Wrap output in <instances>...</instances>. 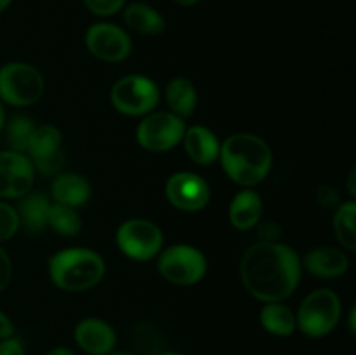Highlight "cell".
I'll return each instance as SVG.
<instances>
[{"label":"cell","mask_w":356,"mask_h":355,"mask_svg":"<svg viewBox=\"0 0 356 355\" xmlns=\"http://www.w3.org/2000/svg\"><path fill=\"white\" fill-rule=\"evenodd\" d=\"M13 2L14 0H0V14L6 13V10L13 6Z\"/></svg>","instance_id":"8d00e7d4"},{"label":"cell","mask_w":356,"mask_h":355,"mask_svg":"<svg viewBox=\"0 0 356 355\" xmlns=\"http://www.w3.org/2000/svg\"><path fill=\"white\" fill-rule=\"evenodd\" d=\"M0 355H26L19 340L16 338H6L0 340Z\"/></svg>","instance_id":"4dcf8cb0"},{"label":"cell","mask_w":356,"mask_h":355,"mask_svg":"<svg viewBox=\"0 0 356 355\" xmlns=\"http://www.w3.org/2000/svg\"><path fill=\"white\" fill-rule=\"evenodd\" d=\"M165 195L172 207L184 212H197L211 200V188L200 174L181 171L167 180Z\"/></svg>","instance_id":"7c38bea8"},{"label":"cell","mask_w":356,"mask_h":355,"mask_svg":"<svg viewBox=\"0 0 356 355\" xmlns=\"http://www.w3.org/2000/svg\"><path fill=\"white\" fill-rule=\"evenodd\" d=\"M341 310V299L332 289H316L302 299L296 326L306 336L322 338L339 324Z\"/></svg>","instance_id":"277c9868"},{"label":"cell","mask_w":356,"mask_h":355,"mask_svg":"<svg viewBox=\"0 0 356 355\" xmlns=\"http://www.w3.org/2000/svg\"><path fill=\"white\" fill-rule=\"evenodd\" d=\"M35 127H37V124L26 115H16L10 120H6L3 132H6V141L9 145V150L26 153L28 143H30Z\"/></svg>","instance_id":"d4e9b609"},{"label":"cell","mask_w":356,"mask_h":355,"mask_svg":"<svg viewBox=\"0 0 356 355\" xmlns=\"http://www.w3.org/2000/svg\"><path fill=\"white\" fill-rule=\"evenodd\" d=\"M261 326L275 336H291L298 326H296V315L287 305L282 301L264 303L259 313Z\"/></svg>","instance_id":"7402d4cb"},{"label":"cell","mask_w":356,"mask_h":355,"mask_svg":"<svg viewBox=\"0 0 356 355\" xmlns=\"http://www.w3.org/2000/svg\"><path fill=\"white\" fill-rule=\"evenodd\" d=\"M76 345L89 355H108L115 348L117 343V334L113 327L104 320L96 317H87L80 320L75 327Z\"/></svg>","instance_id":"5bb4252c"},{"label":"cell","mask_w":356,"mask_h":355,"mask_svg":"<svg viewBox=\"0 0 356 355\" xmlns=\"http://www.w3.org/2000/svg\"><path fill=\"white\" fill-rule=\"evenodd\" d=\"M181 143L184 145V152L198 166H212L219 159L221 141L218 136L204 125H191L184 131Z\"/></svg>","instance_id":"2e32d148"},{"label":"cell","mask_w":356,"mask_h":355,"mask_svg":"<svg viewBox=\"0 0 356 355\" xmlns=\"http://www.w3.org/2000/svg\"><path fill=\"white\" fill-rule=\"evenodd\" d=\"M355 176H356V171L351 169L350 176H348V190H350L351 198H355V195H356V187H355V180H356V178Z\"/></svg>","instance_id":"d6a6232c"},{"label":"cell","mask_w":356,"mask_h":355,"mask_svg":"<svg viewBox=\"0 0 356 355\" xmlns=\"http://www.w3.org/2000/svg\"><path fill=\"white\" fill-rule=\"evenodd\" d=\"M6 110H3V104L2 101H0V132L3 131V125H6Z\"/></svg>","instance_id":"d590c367"},{"label":"cell","mask_w":356,"mask_h":355,"mask_svg":"<svg viewBox=\"0 0 356 355\" xmlns=\"http://www.w3.org/2000/svg\"><path fill=\"white\" fill-rule=\"evenodd\" d=\"M254 230L257 232V237L261 242H278L282 237V226L275 219H259Z\"/></svg>","instance_id":"83f0119b"},{"label":"cell","mask_w":356,"mask_h":355,"mask_svg":"<svg viewBox=\"0 0 356 355\" xmlns=\"http://www.w3.org/2000/svg\"><path fill=\"white\" fill-rule=\"evenodd\" d=\"M160 355H179V354H174V352H167V354H160Z\"/></svg>","instance_id":"74e56055"},{"label":"cell","mask_w":356,"mask_h":355,"mask_svg":"<svg viewBox=\"0 0 356 355\" xmlns=\"http://www.w3.org/2000/svg\"><path fill=\"white\" fill-rule=\"evenodd\" d=\"M111 104L127 117H145L160 103L159 86L149 77L132 73L118 79L111 87Z\"/></svg>","instance_id":"5b68a950"},{"label":"cell","mask_w":356,"mask_h":355,"mask_svg":"<svg viewBox=\"0 0 356 355\" xmlns=\"http://www.w3.org/2000/svg\"><path fill=\"white\" fill-rule=\"evenodd\" d=\"M10 278H13V261L7 251L0 246V292L9 285Z\"/></svg>","instance_id":"f546056e"},{"label":"cell","mask_w":356,"mask_h":355,"mask_svg":"<svg viewBox=\"0 0 356 355\" xmlns=\"http://www.w3.org/2000/svg\"><path fill=\"white\" fill-rule=\"evenodd\" d=\"M45 355H75L73 354L70 348H65V347H58V348H52L51 352H47Z\"/></svg>","instance_id":"836d02e7"},{"label":"cell","mask_w":356,"mask_h":355,"mask_svg":"<svg viewBox=\"0 0 356 355\" xmlns=\"http://www.w3.org/2000/svg\"><path fill=\"white\" fill-rule=\"evenodd\" d=\"M82 2L89 9V13L96 14L99 17H110L120 13L125 3H127V0H82Z\"/></svg>","instance_id":"4316f807"},{"label":"cell","mask_w":356,"mask_h":355,"mask_svg":"<svg viewBox=\"0 0 356 355\" xmlns=\"http://www.w3.org/2000/svg\"><path fill=\"white\" fill-rule=\"evenodd\" d=\"M315 197L318 204L325 209H336L341 204V195L330 184H320L315 191Z\"/></svg>","instance_id":"f1b7e54d"},{"label":"cell","mask_w":356,"mask_h":355,"mask_svg":"<svg viewBox=\"0 0 356 355\" xmlns=\"http://www.w3.org/2000/svg\"><path fill=\"white\" fill-rule=\"evenodd\" d=\"M156 267L167 282L176 285H193L207 274V258L190 244H174L160 251Z\"/></svg>","instance_id":"8992f818"},{"label":"cell","mask_w":356,"mask_h":355,"mask_svg":"<svg viewBox=\"0 0 356 355\" xmlns=\"http://www.w3.org/2000/svg\"><path fill=\"white\" fill-rule=\"evenodd\" d=\"M47 226L61 237H75L82 230V218L75 207L52 202L49 209Z\"/></svg>","instance_id":"603a6c76"},{"label":"cell","mask_w":356,"mask_h":355,"mask_svg":"<svg viewBox=\"0 0 356 355\" xmlns=\"http://www.w3.org/2000/svg\"><path fill=\"white\" fill-rule=\"evenodd\" d=\"M51 195L58 204L79 209L89 202L92 188H90L89 181L80 174L61 173L56 174V178L52 180Z\"/></svg>","instance_id":"ac0fdd59"},{"label":"cell","mask_w":356,"mask_h":355,"mask_svg":"<svg viewBox=\"0 0 356 355\" xmlns=\"http://www.w3.org/2000/svg\"><path fill=\"white\" fill-rule=\"evenodd\" d=\"M301 268V260L291 246L259 240L243 253L240 278L247 292L259 301H284L298 289Z\"/></svg>","instance_id":"6da1fadb"},{"label":"cell","mask_w":356,"mask_h":355,"mask_svg":"<svg viewBox=\"0 0 356 355\" xmlns=\"http://www.w3.org/2000/svg\"><path fill=\"white\" fill-rule=\"evenodd\" d=\"M86 47L94 58L104 63H120L132 51L131 35L118 24L99 21L87 28Z\"/></svg>","instance_id":"30bf717a"},{"label":"cell","mask_w":356,"mask_h":355,"mask_svg":"<svg viewBox=\"0 0 356 355\" xmlns=\"http://www.w3.org/2000/svg\"><path fill=\"white\" fill-rule=\"evenodd\" d=\"M172 2H176L177 6L181 7H191V6H197L200 0H172Z\"/></svg>","instance_id":"e575fe53"},{"label":"cell","mask_w":356,"mask_h":355,"mask_svg":"<svg viewBox=\"0 0 356 355\" xmlns=\"http://www.w3.org/2000/svg\"><path fill=\"white\" fill-rule=\"evenodd\" d=\"M218 160L229 180L243 188H254L270 174L273 152L261 136L235 132L221 143Z\"/></svg>","instance_id":"7a4b0ae2"},{"label":"cell","mask_w":356,"mask_h":355,"mask_svg":"<svg viewBox=\"0 0 356 355\" xmlns=\"http://www.w3.org/2000/svg\"><path fill=\"white\" fill-rule=\"evenodd\" d=\"M49 278L58 289L66 292L89 291L101 282L106 265L99 253L87 247L58 251L49 258Z\"/></svg>","instance_id":"3957f363"},{"label":"cell","mask_w":356,"mask_h":355,"mask_svg":"<svg viewBox=\"0 0 356 355\" xmlns=\"http://www.w3.org/2000/svg\"><path fill=\"white\" fill-rule=\"evenodd\" d=\"M263 218V198L252 188H243L233 197L228 207V219L236 230H254Z\"/></svg>","instance_id":"e0dca14e"},{"label":"cell","mask_w":356,"mask_h":355,"mask_svg":"<svg viewBox=\"0 0 356 355\" xmlns=\"http://www.w3.org/2000/svg\"><path fill=\"white\" fill-rule=\"evenodd\" d=\"M45 89L42 73L30 63L14 61L0 68V101L13 106L37 103Z\"/></svg>","instance_id":"52a82bcc"},{"label":"cell","mask_w":356,"mask_h":355,"mask_svg":"<svg viewBox=\"0 0 356 355\" xmlns=\"http://www.w3.org/2000/svg\"><path fill=\"white\" fill-rule=\"evenodd\" d=\"M63 134L59 127L52 124L37 125L28 143L26 155L33 164L35 173L42 176L59 174L65 164V153L61 150Z\"/></svg>","instance_id":"8fae6325"},{"label":"cell","mask_w":356,"mask_h":355,"mask_svg":"<svg viewBox=\"0 0 356 355\" xmlns=\"http://www.w3.org/2000/svg\"><path fill=\"white\" fill-rule=\"evenodd\" d=\"M122 10H124V23L134 33L153 37V35H159L165 30V17L149 3H125Z\"/></svg>","instance_id":"ffe728a7"},{"label":"cell","mask_w":356,"mask_h":355,"mask_svg":"<svg viewBox=\"0 0 356 355\" xmlns=\"http://www.w3.org/2000/svg\"><path fill=\"white\" fill-rule=\"evenodd\" d=\"M301 267H305L306 271L318 278H337L343 277L348 271L350 258L339 247L320 246L306 253Z\"/></svg>","instance_id":"9a60e30c"},{"label":"cell","mask_w":356,"mask_h":355,"mask_svg":"<svg viewBox=\"0 0 356 355\" xmlns=\"http://www.w3.org/2000/svg\"><path fill=\"white\" fill-rule=\"evenodd\" d=\"M108 355H134V354H124V352H122V354H108Z\"/></svg>","instance_id":"f35d334b"},{"label":"cell","mask_w":356,"mask_h":355,"mask_svg":"<svg viewBox=\"0 0 356 355\" xmlns=\"http://www.w3.org/2000/svg\"><path fill=\"white\" fill-rule=\"evenodd\" d=\"M19 230V216L14 205L0 200V244L13 239Z\"/></svg>","instance_id":"484cf974"},{"label":"cell","mask_w":356,"mask_h":355,"mask_svg":"<svg viewBox=\"0 0 356 355\" xmlns=\"http://www.w3.org/2000/svg\"><path fill=\"white\" fill-rule=\"evenodd\" d=\"M186 131V122L172 111H152L145 115L136 129L139 146L153 153H163L179 145Z\"/></svg>","instance_id":"9c48e42d"},{"label":"cell","mask_w":356,"mask_h":355,"mask_svg":"<svg viewBox=\"0 0 356 355\" xmlns=\"http://www.w3.org/2000/svg\"><path fill=\"white\" fill-rule=\"evenodd\" d=\"M16 211L19 216V226H23L31 235H38L47 228V216L51 200L40 191H28L24 197L17 198Z\"/></svg>","instance_id":"d6986e66"},{"label":"cell","mask_w":356,"mask_h":355,"mask_svg":"<svg viewBox=\"0 0 356 355\" xmlns=\"http://www.w3.org/2000/svg\"><path fill=\"white\" fill-rule=\"evenodd\" d=\"M165 103L169 106V111H172L183 120L191 117L198 103L197 89H195L193 82L184 79V77L170 79L165 87Z\"/></svg>","instance_id":"44dd1931"},{"label":"cell","mask_w":356,"mask_h":355,"mask_svg":"<svg viewBox=\"0 0 356 355\" xmlns=\"http://www.w3.org/2000/svg\"><path fill=\"white\" fill-rule=\"evenodd\" d=\"M14 334V324L3 312H0V340H6Z\"/></svg>","instance_id":"1f68e13d"},{"label":"cell","mask_w":356,"mask_h":355,"mask_svg":"<svg viewBox=\"0 0 356 355\" xmlns=\"http://www.w3.org/2000/svg\"><path fill=\"white\" fill-rule=\"evenodd\" d=\"M356 202L351 200L341 202L336 207V214H334V232H336L337 240L341 246L348 251L356 249Z\"/></svg>","instance_id":"cb8c5ba5"},{"label":"cell","mask_w":356,"mask_h":355,"mask_svg":"<svg viewBox=\"0 0 356 355\" xmlns=\"http://www.w3.org/2000/svg\"><path fill=\"white\" fill-rule=\"evenodd\" d=\"M117 247L134 261H148L160 254L163 233L156 223L146 218L125 219L115 233Z\"/></svg>","instance_id":"ba28073f"},{"label":"cell","mask_w":356,"mask_h":355,"mask_svg":"<svg viewBox=\"0 0 356 355\" xmlns=\"http://www.w3.org/2000/svg\"><path fill=\"white\" fill-rule=\"evenodd\" d=\"M35 169L26 153L0 152V198H21L31 191Z\"/></svg>","instance_id":"4fadbf2b"}]
</instances>
